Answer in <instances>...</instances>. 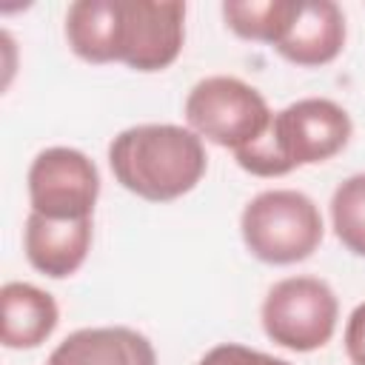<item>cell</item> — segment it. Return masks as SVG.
<instances>
[{
	"label": "cell",
	"mask_w": 365,
	"mask_h": 365,
	"mask_svg": "<svg viewBox=\"0 0 365 365\" xmlns=\"http://www.w3.org/2000/svg\"><path fill=\"white\" fill-rule=\"evenodd\" d=\"M114 180L148 202H171L197 188L208 154L202 140L174 123H143L123 128L108 143Z\"/></svg>",
	"instance_id": "cell-1"
},
{
	"label": "cell",
	"mask_w": 365,
	"mask_h": 365,
	"mask_svg": "<svg viewBox=\"0 0 365 365\" xmlns=\"http://www.w3.org/2000/svg\"><path fill=\"white\" fill-rule=\"evenodd\" d=\"M354 134L351 114L328 97H305L271 117L268 131L234 151L237 165L254 177H282L299 165L336 157Z\"/></svg>",
	"instance_id": "cell-2"
},
{
	"label": "cell",
	"mask_w": 365,
	"mask_h": 365,
	"mask_svg": "<svg viewBox=\"0 0 365 365\" xmlns=\"http://www.w3.org/2000/svg\"><path fill=\"white\" fill-rule=\"evenodd\" d=\"M240 234L251 257L268 265H294L308 259L322 237L319 205L294 188H268L248 200L240 214Z\"/></svg>",
	"instance_id": "cell-3"
},
{
	"label": "cell",
	"mask_w": 365,
	"mask_h": 365,
	"mask_svg": "<svg viewBox=\"0 0 365 365\" xmlns=\"http://www.w3.org/2000/svg\"><path fill=\"white\" fill-rule=\"evenodd\" d=\"M265 97L240 77L214 74L191 86L185 97V123L202 140L220 148H248L271 125Z\"/></svg>",
	"instance_id": "cell-4"
},
{
	"label": "cell",
	"mask_w": 365,
	"mask_h": 365,
	"mask_svg": "<svg viewBox=\"0 0 365 365\" xmlns=\"http://www.w3.org/2000/svg\"><path fill=\"white\" fill-rule=\"evenodd\" d=\"M259 319L274 345L311 354L331 342L339 319V299L319 277H285L268 288Z\"/></svg>",
	"instance_id": "cell-5"
},
{
	"label": "cell",
	"mask_w": 365,
	"mask_h": 365,
	"mask_svg": "<svg viewBox=\"0 0 365 365\" xmlns=\"http://www.w3.org/2000/svg\"><path fill=\"white\" fill-rule=\"evenodd\" d=\"M100 197V171L88 154L68 145L43 148L29 165V202L51 220H91Z\"/></svg>",
	"instance_id": "cell-6"
},
{
	"label": "cell",
	"mask_w": 365,
	"mask_h": 365,
	"mask_svg": "<svg viewBox=\"0 0 365 365\" xmlns=\"http://www.w3.org/2000/svg\"><path fill=\"white\" fill-rule=\"evenodd\" d=\"M185 43V3L180 0H120L117 63L134 71L168 68Z\"/></svg>",
	"instance_id": "cell-7"
},
{
	"label": "cell",
	"mask_w": 365,
	"mask_h": 365,
	"mask_svg": "<svg viewBox=\"0 0 365 365\" xmlns=\"http://www.w3.org/2000/svg\"><path fill=\"white\" fill-rule=\"evenodd\" d=\"M342 46L345 14L334 0H294L285 31L274 48L294 66L317 68L334 63Z\"/></svg>",
	"instance_id": "cell-8"
},
{
	"label": "cell",
	"mask_w": 365,
	"mask_h": 365,
	"mask_svg": "<svg viewBox=\"0 0 365 365\" xmlns=\"http://www.w3.org/2000/svg\"><path fill=\"white\" fill-rule=\"evenodd\" d=\"M91 248V220H51L29 211L23 251L34 271L66 279L80 271Z\"/></svg>",
	"instance_id": "cell-9"
},
{
	"label": "cell",
	"mask_w": 365,
	"mask_h": 365,
	"mask_svg": "<svg viewBox=\"0 0 365 365\" xmlns=\"http://www.w3.org/2000/svg\"><path fill=\"white\" fill-rule=\"evenodd\" d=\"M46 365H157L151 339L125 325L80 328L68 334Z\"/></svg>",
	"instance_id": "cell-10"
},
{
	"label": "cell",
	"mask_w": 365,
	"mask_h": 365,
	"mask_svg": "<svg viewBox=\"0 0 365 365\" xmlns=\"http://www.w3.org/2000/svg\"><path fill=\"white\" fill-rule=\"evenodd\" d=\"M0 339L11 351H29L43 345L60 322V308L54 297L31 282H6L0 288Z\"/></svg>",
	"instance_id": "cell-11"
},
{
	"label": "cell",
	"mask_w": 365,
	"mask_h": 365,
	"mask_svg": "<svg viewBox=\"0 0 365 365\" xmlns=\"http://www.w3.org/2000/svg\"><path fill=\"white\" fill-rule=\"evenodd\" d=\"M68 48L86 63H117L120 0H77L66 11Z\"/></svg>",
	"instance_id": "cell-12"
},
{
	"label": "cell",
	"mask_w": 365,
	"mask_h": 365,
	"mask_svg": "<svg viewBox=\"0 0 365 365\" xmlns=\"http://www.w3.org/2000/svg\"><path fill=\"white\" fill-rule=\"evenodd\" d=\"M291 9L294 0H225L222 20L242 40L277 46L291 17Z\"/></svg>",
	"instance_id": "cell-13"
},
{
	"label": "cell",
	"mask_w": 365,
	"mask_h": 365,
	"mask_svg": "<svg viewBox=\"0 0 365 365\" xmlns=\"http://www.w3.org/2000/svg\"><path fill=\"white\" fill-rule=\"evenodd\" d=\"M331 222L336 240L356 257H365V171L345 177L331 197Z\"/></svg>",
	"instance_id": "cell-14"
},
{
	"label": "cell",
	"mask_w": 365,
	"mask_h": 365,
	"mask_svg": "<svg viewBox=\"0 0 365 365\" xmlns=\"http://www.w3.org/2000/svg\"><path fill=\"white\" fill-rule=\"evenodd\" d=\"M197 365H291V362L271 356L265 351H254L240 342H220V345L208 348Z\"/></svg>",
	"instance_id": "cell-15"
},
{
	"label": "cell",
	"mask_w": 365,
	"mask_h": 365,
	"mask_svg": "<svg viewBox=\"0 0 365 365\" xmlns=\"http://www.w3.org/2000/svg\"><path fill=\"white\" fill-rule=\"evenodd\" d=\"M345 354L354 365H365V302H359L345 322Z\"/></svg>",
	"instance_id": "cell-16"
}]
</instances>
